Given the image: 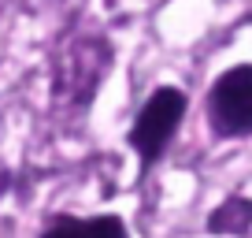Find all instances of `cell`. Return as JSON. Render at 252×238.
I'll list each match as a JSON object with an SVG mask.
<instances>
[{"label":"cell","mask_w":252,"mask_h":238,"mask_svg":"<svg viewBox=\"0 0 252 238\" xmlns=\"http://www.w3.org/2000/svg\"><path fill=\"white\" fill-rule=\"evenodd\" d=\"M186 108H189V97H186V89H178V86L152 89V97L137 108L134 127H130L126 138H130V145H134L137 157H141V167H152L163 157V149L171 145V138L178 134L182 119H186Z\"/></svg>","instance_id":"obj_1"},{"label":"cell","mask_w":252,"mask_h":238,"mask_svg":"<svg viewBox=\"0 0 252 238\" xmlns=\"http://www.w3.org/2000/svg\"><path fill=\"white\" fill-rule=\"evenodd\" d=\"M41 238H130L119 216H93V220H56L45 227Z\"/></svg>","instance_id":"obj_3"},{"label":"cell","mask_w":252,"mask_h":238,"mask_svg":"<svg viewBox=\"0 0 252 238\" xmlns=\"http://www.w3.org/2000/svg\"><path fill=\"white\" fill-rule=\"evenodd\" d=\"M208 119L222 138L252 134V64H237L212 82Z\"/></svg>","instance_id":"obj_2"}]
</instances>
